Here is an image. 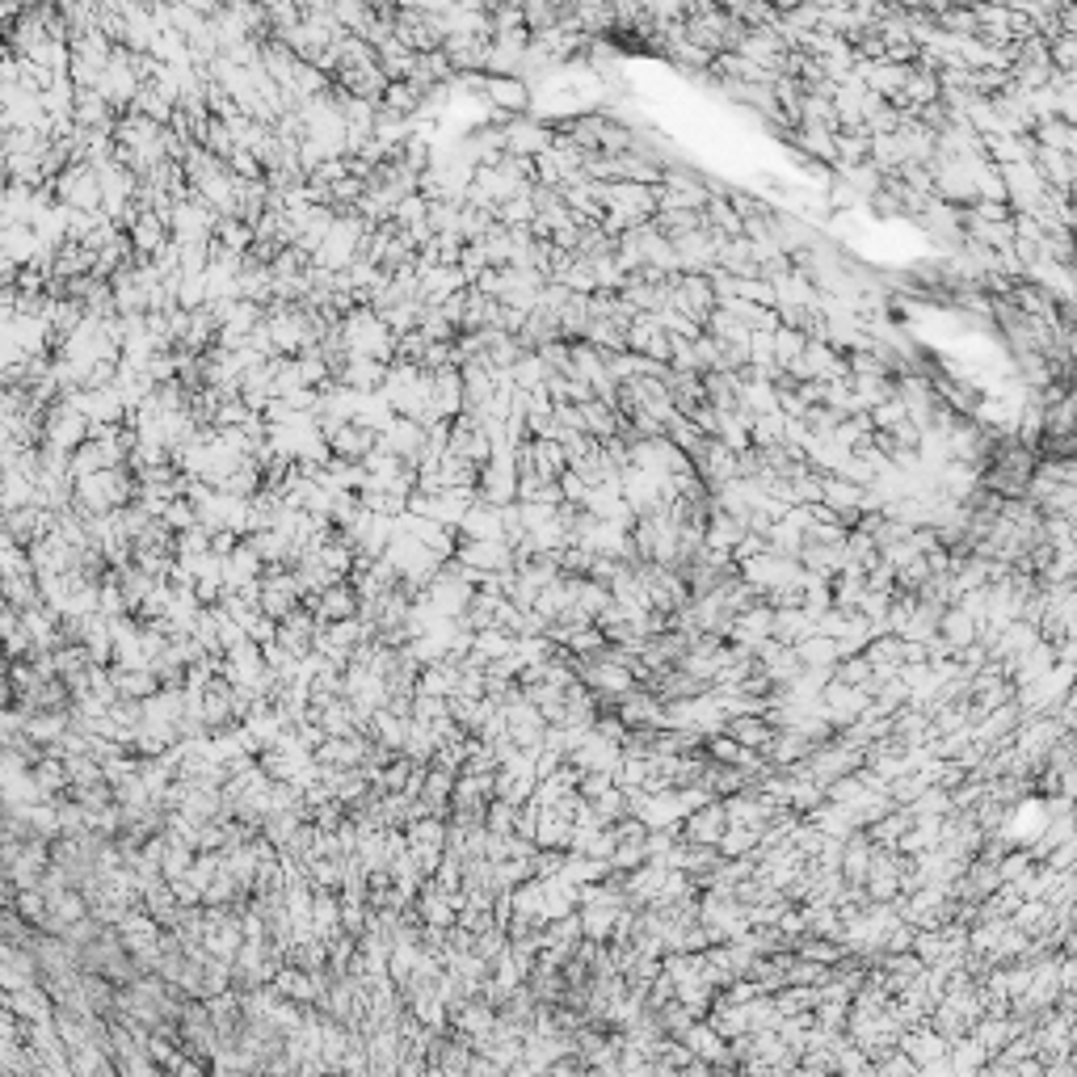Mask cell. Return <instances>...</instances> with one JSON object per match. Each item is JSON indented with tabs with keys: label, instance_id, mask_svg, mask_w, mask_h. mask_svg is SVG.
Instances as JSON below:
<instances>
[{
	"label": "cell",
	"instance_id": "cell-1",
	"mask_svg": "<svg viewBox=\"0 0 1077 1077\" xmlns=\"http://www.w3.org/2000/svg\"><path fill=\"white\" fill-rule=\"evenodd\" d=\"M484 106L510 118H526L535 110V89L522 76H484Z\"/></svg>",
	"mask_w": 1077,
	"mask_h": 1077
},
{
	"label": "cell",
	"instance_id": "cell-2",
	"mask_svg": "<svg viewBox=\"0 0 1077 1077\" xmlns=\"http://www.w3.org/2000/svg\"><path fill=\"white\" fill-rule=\"evenodd\" d=\"M556 144V127L539 123V118H514L505 127V156H518V160H539L543 152H552Z\"/></svg>",
	"mask_w": 1077,
	"mask_h": 1077
},
{
	"label": "cell",
	"instance_id": "cell-3",
	"mask_svg": "<svg viewBox=\"0 0 1077 1077\" xmlns=\"http://www.w3.org/2000/svg\"><path fill=\"white\" fill-rule=\"evenodd\" d=\"M425 442H430V430H425V425H417L413 417H396L388 430L379 434V451L396 455L400 463H409V467H421Z\"/></svg>",
	"mask_w": 1077,
	"mask_h": 1077
},
{
	"label": "cell",
	"instance_id": "cell-4",
	"mask_svg": "<svg viewBox=\"0 0 1077 1077\" xmlns=\"http://www.w3.org/2000/svg\"><path fill=\"white\" fill-rule=\"evenodd\" d=\"M467 568H476V573H518V564H514V547L505 543V539H463L459 535V556Z\"/></svg>",
	"mask_w": 1077,
	"mask_h": 1077
},
{
	"label": "cell",
	"instance_id": "cell-5",
	"mask_svg": "<svg viewBox=\"0 0 1077 1077\" xmlns=\"http://www.w3.org/2000/svg\"><path fill=\"white\" fill-rule=\"evenodd\" d=\"M324 438H329L333 459H345V463H367V459L379 451V434L367 430V425H358V421L329 425V430H324Z\"/></svg>",
	"mask_w": 1077,
	"mask_h": 1077
},
{
	"label": "cell",
	"instance_id": "cell-6",
	"mask_svg": "<svg viewBox=\"0 0 1077 1077\" xmlns=\"http://www.w3.org/2000/svg\"><path fill=\"white\" fill-rule=\"evenodd\" d=\"M127 236H131V245H135V257H148V261L173 240L169 223H165V215H160V211H144L127 228Z\"/></svg>",
	"mask_w": 1077,
	"mask_h": 1077
},
{
	"label": "cell",
	"instance_id": "cell-7",
	"mask_svg": "<svg viewBox=\"0 0 1077 1077\" xmlns=\"http://www.w3.org/2000/svg\"><path fill=\"white\" fill-rule=\"evenodd\" d=\"M383 383H388V367L375 362V358H362V354H354L350 362H345V371H341V388H350L358 396H379Z\"/></svg>",
	"mask_w": 1077,
	"mask_h": 1077
},
{
	"label": "cell",
	"instance_id": "cell-8",
	"mask_svg": "<svg viewBox=\"0 0 1077 1077\" xmlns=\"http://www.w3.org/2000/svg\"><path fill=\"white\" fill-rule=\"evenodd\" d=\"M93 266H97V253H89L80 240H64V245L55 249V257H51V274L55 278H68V282L93 274Z\"/></svg>",
	"mask_w": 1077,
	"mask_h": 1077
},
{
	"label": "cell",
	"instance_id": "cell-9",
	"mask_svg": "<svg viewBox=\"0 0 1077 1077\" xmlns=\"http://www.w3.org/2000/svg\"><path fill=\"white\" fill-rule=\"evenodd\" d=\"M434 413L442 417V421H455L459 413H463V371H438L434 375Z\"/></svg>",
	"mask_w": 1077,
	"mask_h": 1077
},
{
	"label": "cell",
	"instance_id": "cell-10",
	"mask_svg": "<svg viewBox=\"0 0 1077 1077\" xmlns=\"http://www.w3.org/2000/svg\"><path fill=\"white\" fill-rule=\"evenodd\" d=\"M421 101H425V89H417L413 80H396V85H388V93H383L379 110L392 114V118H404V123H417Z\"/></svg>",
	"mask_w": 1077,
	"mask_h": 1077
},
{
	"label": "cell",
	"instance_id": "cell-11",
	"mask_svg": "<svg viewBox=\"0 0 1077 1077\" xmlns=\"http://www.w3.org/2000/svg\"><path fill=\"white\" fill-rule=\"evenodd\" d=\"M459 535L463 539H505V526H501V510L489 501H480L467 510L463 526H459Z\"/></svg>",
	"mask_w": 1077,
	"mask_h": 1077
},
{
	"label": "cell",
	"instance_id": "cell-12",
	"mask_svg": "<svg viewBox=\"0 0 1077 1077\" xmlns=\"http://www.w3.org/2000/svg\"><path fill=\"white\" fill-rule=\"evenodd\" d=\"M379 68H383V76H388L392 85H396V80H413V72H417V55L404 47L400 38H392V43H383V47H379Z\"/></svg>",
	"mask_w": 1077,
	"mask_h": 1077
},
{
	"label": "cell",
	"instance_id": "cell-13",
	"mask_svg": "<svg viewBox=\"0 0 1077 1077\" xmlns=\"http://www.w3.org/2000/svg\"><path fill=\"white\" fill-rule=\"evenodd\" d=\"M552 375H556V371L547 367L539 354H522V358H518V367H514L518 392H539V388H547V379H552Z\"/></svg>",
	"mask_w": 1077,
	"mask_h": 1077
},
{
	"label": "cell",
	"instance_id": "cell-14",
	"mask_svg": "<svg viewBox=\"0 0 1077 1077\" xmlns=\"http://www.w3.org/2000/svg\"><path fill=\"white\" fill-rule=\"evenodd\" d=\"M535 219H539V211H535V198L531 194H518V198H510V202H501V207H497V223H501V228H510V232L531 228Z\"/></svg>",
	"mask_w": 1077,
	"mask_h": 1077
},
{
	"label": "cell",
	"instance_id": "cell-15",
	"mask_svg": "<svg viewBox=\"0 0 1077 1077\" xmlns=\"http://www.w3.org/2000/svg\"><path fill=\"white\" fill-rule=\"evenodd\" d=\"M215 240H219L223 249H232V253H240V257H249V249H253L257 232L249 228L245 219H219V228H215Z\"/></svg>",
	"mask_w": 1077,
	"mask_h": 1077
},
{
	"label": "cell",
	"instance_id": "cell-16",
	"mask_svg": "<svg viewBox=\"0 0 1077 1077\" xmlns=\"http://www.w3.org/2000/svg\"><path fill=\"white\" fill-rule=\"evenodd\" d=\"M522 17H526V30L535 34H547V30H556L564 26V5H547V0H531V5H522Z\"/></svg>",
	"mask_w": 1077,
	"mask_h": 1077
},
{
	"label": "cell",
	"instance_id": "cell-17",
	"mask_svg": "<svg viewBox=\"0 0 1077 1077\" xmlns=\"http://www.w3.org/2000/svg\"><path fill=\"white\" fill-rule=\"evenodd\" d=\"M535 463H539V476H547V480H564L568 476V451L560 442L535 438Z\"/></svg>",
	"mask_w": 1077,
	"mask_h": 1077
},
{
	"label": "cell",
	"instance_id": "cell-18",
	"mask_svg": "<svg viewBox=\"0 0 1077 1077\" xmlns=\"http://www.w3.org/2000/svg\"><path fill=\"white\" fill-rule=\"evenodd\" d=\"M480 245H484V253H489V266L493 270H510V261H514V232L510 228H501V223H497V228L484 236Z\"/></svg>",
	"mask_w": 1077,
	"mask_h": 1077
},
{
	"label": "cell",
	"instance_id": "cell-19",
	"mask_svg": "<svg viewBox=\"0 0 1077 1077\" xmlns=\"http://www.w3.org/2000/svg\"><path fill=\"white\" fill-rule=\"evenodd\" d=\"M354 589H350V581H341V585H333V589H324L320 594V611L324 615H337V619H350L354 615Z\"/></svg>",
	"mask_w": 1077,
	"mask_h": 1077
},
{
	"label": "cell",
	"instance_id": "cell-20",
	"mask_svg": "<svg viewBox=\"0 0 1077 1077\" xmlns=\"http://www.w3.org/2000/svg\"><path fill=\"white\" fill-rule=\"evenodd\" d=\"M165 522L173 526L177 535H186V531H194V526H202V518H198V510H194V501H190V497H177L169 510H165Z\"/></svg>",
	"mask_w": 1077,
	"mask_h": 1077
},
{
	"label": "cell",
	"instance_id": "cell-21",
	"mask_svg": "<svg viewBox=\"0 0 1077 1077\" xmlns=\"http://www.w3.org/2000/svg\"><path fill=\"white\" fill-rule=\"evenodd\" d=\"M421 333L425 341H459V329L446 320L438 308H425V320H421Z\"/></svg>",
	"mask_w": 1077,
	"mask_h": 1077
},
{
	"label": "cell",
	"instance_id": "cell-22",
	"mask_svg": "<svg viewBox=\"0 0 1077 1077\" xmlns=\"http://www.w3.org/2000/svg\"><path fill=\"white\" fill-rule=\"evenodd\" d=\"M228 173L240 181H266V169H261V160L249 148H236V156L228 160Z\"/></svg>",
	"mask_w": 1077,
	"mask_h": 1077
},
{
	"label": "cell",
	"instance_id": "cell-23",
	"mask_svg": "<svg viewBox=\"0 0 1077 1077\" xmlns=\"http://www.w3.org/2000/svg\"><path fill=\"white\" fill-rule=\"evenodd\" d=\"M211 270V245H181V274H207Z\"/></svg>",
	"mask_w": 1077,
	"mask_h": 1077
}]
</instances>
